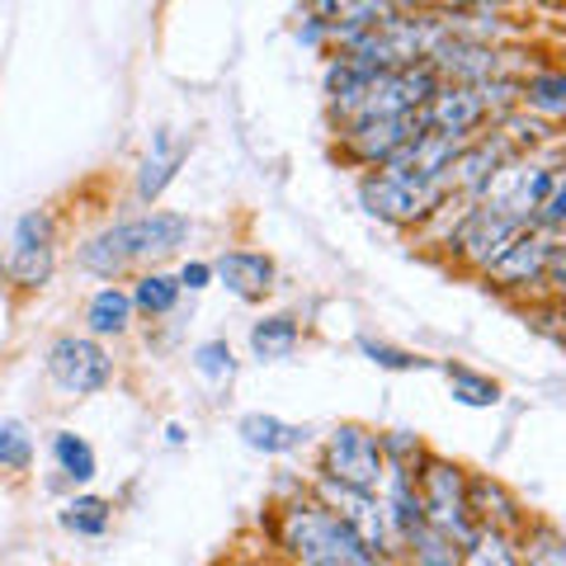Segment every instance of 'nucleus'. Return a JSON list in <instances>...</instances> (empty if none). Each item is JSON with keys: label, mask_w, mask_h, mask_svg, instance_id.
Here are the masks:
<instances>
[{"label": "nucleus", "mask_w": 566, "mask_h": 566, "mask_svg": "<svg viewBox=\"0 0 566 566\" xmlns=\"http://www.w3.org/2000/svg\"><path fill=\"white\" fill-rule=\"evenodd\" d=\"M279 547L293 557V566H387L392 557H378L354 538V528L335 515L326 501H293L279 515Z\"/></svg>", "instance_id": "obj_1"}, {"label": "nucleus", "mask_w": 566, "mask_h": 566, "mask_svg": "<svg viewBox=\"0 0 566 566\" xmlns=\"http://www.w3.org/2000/svg\"><path fill=\"white\" fill-rule=\"evenodd\" d=\"M185 237H189V218H180V212H147V218H133V222L109 227L104 237H95L81 251V264L104 279H114L142 260L170 255L175 245H185Z\"/></svg>", "instance_id": "obj_2"}, {"label": "nucleus", "mask_w": 566, "mask_h": 566, "mask_svg": "<svg viewBox=\"0 0 566 566\" xmlns=\"http://www.w3.org/2000/svg\"><path fill=\"white\" fill-rule=\"evenodd\" d=\"M444 39H453V29L444 20H401V14H392L378 29L349 39L345 57L368 71H401V66H424Z\"/></svg>", "instance_id": "obj_3"}, {"label": "nucleus", "mask_w": 566, "mask_h": 566, "mask_svg": "<svg viewBox=\"0 0 566 566\" xmlns=\"http://www.w3.org/2000/svg\"><path fill=\"white\" fill-rule=\"evenodd\" d=\"M416 495H420V510H424V524L439 528L444 538H453L463 547L472 538V510H468V476L463 468L444 463V458H424L420 472H416Z\"/></svg>", "instance_id": "obj_4"}, {"label": "nucleus", "mask_w": 566, "mask_h": 566, "mask_svg": "<svg viewBox=\"0 0 566 566\" xmlns=\"http://www.w3.org/2000/svg\"><path fill=\"white\" fill-rule=\"evenodd\" d=\"M444 185L439 180H424V175H406V170H392L382 166L378 175H368L359 185V199L364 208L374 212L382 222H397V227H411V222H424L430 212L444 203Z\"/></svg>", "instance_id": "obj_5"}, {"label": "nucleus", "mask_w": 566, "mask_h": 566, "mask_svg": "<svg viewBox=\"0 0 566 566\" xmlns=\"http://www.w3.org/2000/svg\"><path fill=\"white\" fill-rule=\"evenodd\" d=\"M322 476L326 482H340L354 491H378L387 476V458H382V439L364 424H340L326 439L322 453Z\"/></svg>", "instance_id": "obj_6"}, {"label": "nucleus", "mask_w": 566, "mask_h": 566, "mask_svg": "<svg viewBox=\"0 0 566 566\" xmlns=\"http://www.w3.org/2000/svg\"><path fill=\"white\" fill-rule=\"evenodd\" d=\"M547 189H553V166H538V161H510L491 175V180L476 189V199H482L486 208L495 212H505V218H515V222H534L538 218V208L547 199Z\"/></svg>", "instance_id": "obj_7"}, {"label": "nucleus", "mask_w": 566, "mask_h": 566, "mask_svg": "<svg viewBox=\"0 0 566 566\" xmlns=\"http://www.w3.org/2000/svg\"><path fill=\"white\" fill-rule=\"evenodd\" d=\"M322 501L354 528V538H359L368 553H378V557L401 553L392 524H387V505L378 501V491H354V486L326 482V476H322Z\"/></svg>", "instance_id": "obj_8"}, {"label": "nucleus", "mask_w": 566, "mask_h": 566, "mask_svg": "<svg viewBox=\"0 0 566 566\" xmlns=\"http://www.w3.org/2000/svg\"><path fill=\"white\" fill-rule=\"evenodd\" d=\"M109 374H114L109 354L95 340H85V335H62V340H52V349H48V378L57 382L66 397L99 392V387L109 382Z\"/></svg>", "instance_id": "obj_9"}, {"label": "nucleus", "mask_w": 566, "mask_h": 566, "mask_svg": "<svg viewBox=\"0 0 566 566\" xmlns=\"http://www.w3.org/2000/svg\"><path fill=\"white\" fill-rule=\"evenodd\" d=\"M424 128L420 114H392V118H359L345 123V156L359 166H392L406 151V142Z\"/></svg>", "instance_id": "obj_10"}, {"label": "nucleus", "mask_w": 566, "mask_h": 566, "mask_svg": "<svg viewBox=\"0 0 566 566\" xmlns=\"http://www.w3.org/2000/svg\"><path fill=\"white\" fill-rule=\"evenodd\" d=\"M520 232H524V222L505 218V212H495L486 203H476V208L463 212V222L453 227L449 245H453V255L463 260V264H472V270H486V264L501 255Z\"/></svg>", "instance_id": "obj_11"}, {"label": "nucleus", "mask_w": 566, "mask_h": 566, "mask_svg": "<svg viewBox=\"0 0 566 566\" xmlns=\"http://www.w3.org/2000/svg\"><path fill=\"white\" fill-rule=\"evenodd\" d=\"M491 95L486 85H439V91L424 99L420 109V123L434 133H449L458 142H468L472 128H482V123L491 118Z\"/></svg>", "instance_id": "obj_12"}, {"label": "nucleus", "mask_w": 566, "mask_h": 566, "mask_svg": "<svg viewBox=\"0 0 566 566\" xmlns=\"http://www.w3.org/2000/svg\"><path fill=\"white\" fill-rule=\"evenodd\" d=\"M553 251H557L553 237L528 232V227H524V232L510 241L482 274H486V283H495V289H524V283L547 279V260H553Z\"/></svg>", "instance_id": "obj_13"}, {"label": "nucleus", "mask_w": 566, "mask_h": 566, "mask_svg": "<svg viewBox=\"0 0 566 566\" xmlns=\"http://www.w3.org/2000/svg\"><path fill=\"white\" fill-rule=\"evenodd\" d=\"M6 274L20 289H39L52 274V218L48 212H24L14 227V255L6 264Z\"/></svg>", "instance_id": "obj_14"}, {"label": "nucleus", "mask_w": 566, "mask_h": 566, "mask_svg": "<svg viewBox=\"0 0 566 566\" xmlns=\"http://www.w3.org/2000/svg\"><path fill=\"white\" fill-rule=\"evenodd\" d=\"M382 20H392L387 0H312V24L322 33H335L340 43L378 29Z\"/></svg>", "instance_id": "obj_15"}, {"label": "nucleus", "mask_w": 566, "mask_h": 566, "mask_svg": "<svg viewBox=\"0 0 566 566\" xmlns=\"http://www.w3.org/2000/svg\"><path fill=\"white\" fill-rule=\"evenodd\" d=\"M468 510H472V524L476 528H495V534L524 528L520 501L501 482H491V476H472V482H468Z\"/></svg>", "instance_id": "obj_16"}, {"label": "nucleus", "mask_w": 566, "mask_h": 566, "mask_svg": "<svg viewBox=\"0 0 566 566\" xmlns=\"http://www.w3.org/2000/svg\"><path fill=\"white\" fill-rule=\"evenodd\" d=\"M212 274H218L237 297H245V303H255V297H264V293L274 289V260L260 255V251H232V255H222L218 264H212Z\"/></svg>", "instance_id": "obj_17"}, {"label": "nucleus", "mask_w": 566, "mask_h": 566, "mask_svg": "<svg viewBox=\"0 0 566 566\" xmlns=\"http://www.w3.org/2000/svg\"><path fill=\"white\" fill-rule=\"evenodd\" d=\"M185 156H189V142L185 137H175V133H156V142H151V156L142 161V175H137V193L142 199H156L170 180H175V170L185 166Z\"/></svg>", "instance_id": "obj_18"}, {"label": "nucleus", "mask_w": 566, "mask_h": 566, "mask_svg": "<svg viewBox=\"0 0 566 566\" xmlns=\"http://www.w3.org/2000/svg\"><path fill=\"white\" fill-rule=\"evenodd\" d=\"M237 434L251 444L255 453H289V449H297L307 439V430L303 424H289V420H279V416H241V424H237Z\"/></svg>", "instance_id": "obj_19"}, {"label": "nucleus", "mask_w": 566, "mask_h": 566, "mask_svg": "<svg viewBox=\"0 0 566 566\" xmlns=\"http://www.w3.org/2000/svg\"><path fill=\"white\" fill-rule=\"evenodd\" d=\"M85 322H91L95 335H123L133 322V293L123 289H99L91 297V307H85Z\"/></svg>", "instance_id": "obj_20"}, {"label": "nucleus", "mask_w": 566, "mask_h": 566, "mask_svg": "<svg viewBox=\"0 0 566 566\" xmlns=\"http://www.w3.org/2000/svg\"><path fill=\"white\" fill-rule=\"evenodd\" d=\"M520 99L543 118H566V71H538L528 85H520Z\"/></svg>", "instance_id": "obj_21"}, {"label": "nucleus", "mask_w": 566, "mask_h": 566, "mask_svg": "<svg viewBox=\"0 0 566 566\" xmlns=\"http://www.w3.org/2000/svg\"><path fill=\"white\" fill-rule=\"evenodd\" d=\"M463 566H520V553L495 528H472V538L463 543Z\"/></svg>", "instance_id": "obj_22"}, {"label": "nucleus", "mask_w": 566, "mask_h": 566, "mask_svg": "<svg viewBox=\"0 0 566 566\" xmlns=\"http://www.w3.org/2000/svg\"><path fill=\"white\" fill-rule=\"evenodd\" d=\"M251 349H255V359H289V354L297 349V322H293V316H270V322H255Z\"/></svg>", "instance_id": "obj_23"}, {"label": "nucleus", "mask_w": 566, "mask_h": 566, "mask_svg": "<svg viewBox=\"0 0 566 566\" xmlns=\"http://www.w3.org/2000/svg\"><path fill=\"white\" fill-rule=\"evenodd\" d=\"M406 547H411V562L416 566H463V547H458L453 538H444L439 528L420 524L411 538H406Z\"/></svg>", "instance_id": "obj_24"}, {"label": "nucleus", "mask_w": 566, "mask_h": 566, "mask_svg": "<svg viewBox=\"0 0 566 566\" xmlns=\"http://www.w3.org/2000/svg\"><path fill=\"white\" fill-rule=\"evenodd\" d=\"M52 458H57V468L71 476V482H91L95 476V449L85 444L81 434H71V430L52 434Z\"/></svg>", "instance_id": "obj_25"}, {"label": "nucleus", "mask_w": 566, "mask_h": 566, "mask_svg": "<svg viewBox=\"0 0 566 566\" xmlns=\"http://www.w3.org/2000/svg\"><path fill=\"white\" fill-rule=\"evenodd\" d=\"M175 303H180V279H170V274H142L137 279V293H133V307L137 312L166 316Z\"/></svg>", "instance_id": "obj_26"}, {"label": "nucleus", "mask_w": 566, "mask_h": 566, "mask_svg": "<svg viewBox=\"0 0 566 566\" xmlns=\"http://www.w3.org/2000/svg\"><path fill=\"white\" fill-rule=\"evenodd\" d=\"M57 520H62V528H71V534L99 538L104 528H109V501H99V495H81V501H71Z\"/></svg>", "instance_id": "obj_27"}, {"label": "nucleus", "mask_w": 566, "mask_h": 566, "mask_svg": "<svg viewBox=\"0 0 566 566\" xmlns=\"http://www.w3.org/2000/svg\"><path fill=\"white\" fill-rule=\"evenodd\" d=\"M193 374H199L208 387H227L237 374V359L232 349H227V340H203L199 349H193Z\"/></svg>", "instance_id": "obj_28"}, {"label": "nucleus", "mask_w": 566, "mask_h": 566, "mask_svg": "<svg viewBox=\"0 0 566 566\" xmlns=\"http://www.w3.org/2000/svg\"><path fill=\"white\" fill-rule=\"evenodd\" d=\"M444 374H449V387H453V401H463V406H495L501 401V387H495L491 378H482V374H472V368H463V364H449Z\"/></svg>", "instance_id": "obj_29"}, {"label": "nucleus", "mask_w": 566, "mask_h": 566, "mask_svg": "<svg viewBox=\"0 0 566 566\" xmlns=\"http://www.w3.org/2000/svg\"><path fill=\"white\" fill-rule=\"evenodd\" d=\"M33 463V439L20 420H0V472H24Z\"/></svg>", "instance_id": "obj_30"}, {"label": "nucleus", "mask_w": 566, "mask_h": 566, "mask_svg": "<svg viewBox=\"0 0 566 566\" xmlns=\"http://www.w3.org/2000/svg\"><path fill=\"white\" fill-rule=\"evenodd\" d=\"M520 566H566V534H557V528H534V534L524 538Z\"/></svg>", "instance_id": "obj_31"}, {"label": "nucleus", "mask_w": 566, "mask_h": 566, "mask_svg": "<svg viewBox=\"0 0 566 566\" xmlns=\"http://www.w3.org/2000/svg\"><path fill=\"white\" fill-rule=\"evenodd\" d=\"M382 458H387V468H397V472H416L424 463V449H420L416 434L392 430V434L382 439Z\"/></svg>", "instance_id": "obj_32"}, {"label": "nucleus", "mask_w": 566, "mask_h": 566, "mask_svg": "<svg viewBox=\"0 0 566 566\" xmlns=\"http://www.w3.org/2000/svg\"><path fill=\"white\" fill-rule=\"evenodd\" d=\"M359 349L368 354V359H374L378 368H397V374H411V368H430L420 359V354H406V349H392V345H378V340H359Z\"/></svg>", "instance_id": "obj_33"}, {"label": "nucleus", "mask_w": 566, "mask_h": 566, "mask_svg": "<svg viewBox=\"0 0 566 566\" xmlns=\"http://www.w3.org/2000/svg\"><path fill=\"white\" fill-rule=\"evenodd\" d=\"M538 222H547V227L566 222V170H553V189H547V199L538 208Z\"/></svg>", "instance_id": "obj_34"}, {"label": "nucleus", "mask_w": 566, "mask_h": 566, "mask_svg": "<svg viewBox=\"0 0 566 566\" xmlns=\"http://www.w3.org/2000/svg\"><path fill=\"white\" fill-rule=\"evenodd\" d=\"M208 279H212V264L193 260V264H185V270H180V289H208Z\"/></svg>", "instance_id": "obj_35"}, {"label": "nucleus", "mask_w": 566, "mask_h": 566, "mask_svg": "<svg viewBox=\"0 0 566 566\" xmlns=\"http://www.w3.org/2000/svg\"><path fill=\"white\" fill-rule=\"evenodd\" d=\"M547 283H553L557 293H566V245H557L553 260H547Z\"/></svg>", "instance_id": "obj_36"}, {"label": "nucleus", "mask_w": 566, "mask_h": 566, "mask_svg": "<svg viewBox=\"0 0 566 566\" xmlns=\"http://www.w3.org/2000/svg\"><path fill=\"white\" fill-rule=\"evenodd\" d=\"M387 6H392V10H397V6H420V0H387Z\"/></svg>", "instance_id": "obj_37"}, {"label": "nucleus", "mask_w": 566, "mask_h": 566, "mask_svg": "<svg viewBox=\"0 0 566 566\" xmlns=\"http://www.w3.org/2000/svg\"><path fill=\"white\" fill-rule=\"evenodd\" d=\"M0 274H6V260H0Z\"/></svg>", "instance_id": "obj_38"}]
</instances>
